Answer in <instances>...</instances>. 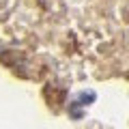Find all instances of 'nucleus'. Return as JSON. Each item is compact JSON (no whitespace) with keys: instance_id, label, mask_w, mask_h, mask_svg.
Instances as JSON below:
<instances>
[]
</instances>
